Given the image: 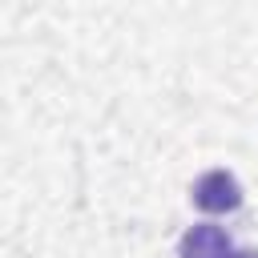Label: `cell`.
<instances>
[{
    "label": "cell",
    "instance_id": "2",
    "mask_svg": "<svg viewBox=\"0 0 258 258\" xmlns=\"http://www.w3.org/2000/svg\"><path fill=\"white\" fill-rule=\"evenodd\" d=\"M177 258H234V246H230V234L222 226H194L181 234V246H177Z\"/></svg>",
    "mask_w": 258,
    "mask_h": 258
},
{
    "label": "cell",
    "instance_id": "3",
    "mask_svg": "<svg viewBox=\"0 0 258 258\" xmlns=\"http://www.w3.org/2000/svg\"><path fill=\"white\" fill-rule=\"evenodd\" d=\"M234 258H258V250H238Z\"/></svg>",
    "mask_w": 258,
    "mask_h": 258
},
{
    "label": "cell",
    "instance_id": "1",
    "mask_svg": "<svg viewBox=\"0 0 258 258\" xmlns=\"http://www.w3.org/2000/svg\"><path fill=\"white\" fill-rule=\"evenodd\" d=\"M189 198H194V206L206 210V214H230V210L242 206V185H238L234 173L210 169V173H202V177L194 181V194H189Z\"/></svg>",
    "mask_w": 258,
    "mask_h": 258
}]
</instances>
